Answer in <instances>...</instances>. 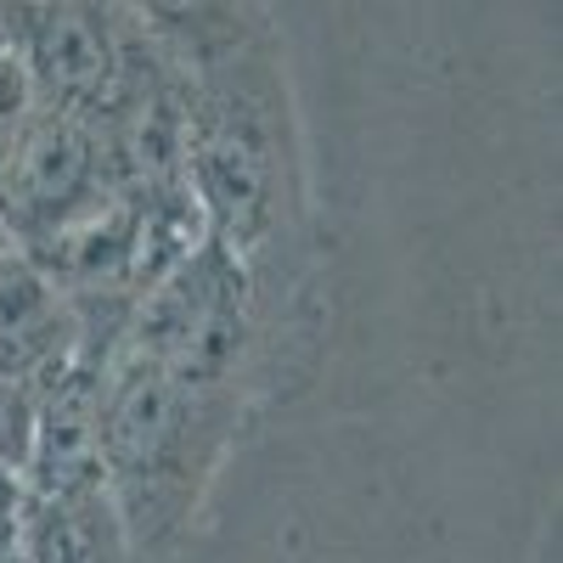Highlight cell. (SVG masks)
<instances>
[{
    "instance_id": "5b68a950",
    "label": "cell",
    "mask_w": 563,
    "mask_h": 563,
    "mask_svg": "<svg viewBox=\"0 0 563 563\" xmlns=\"http://www.w3.org/2000/svg\"><path fill=\"white\" fill-rule=\"evenodd\" d=\"M7 34L40 108H63L90 124H108L119 113L141 45L113 23L108 0H12Z\"/></svg>"
},
{
    "instance_id": "3957f363",
    "label": "cell",
    "mask_w": 563,
    "mask_h": 563,
    "mask_svg": "<svg viewBox=\"0 0 563 563\" xmlns=\"http://www.w3.org/2000/svg\"><path fill=\"white\" fill-rule=\"evenodd\" d=\"M271 305L276 299L254 282V271L203 238L130 305L119 344L186 384L249 395V372L265 344Z\"/></svg>"
},
{
    "instance_id": "30bf717a",
    "label": "cell",
    "mask_w": 563,
    "mask_h": 563,
    "mask_svg": "<svg viewBox=\"0 0 563 563\" xmlns=\"http://www.w3.org/2000/svg\"><path fill=\"white\" fill-rule=\"evenodd\" d=\"M0 563H34V558L23 552V541H18V530H12V536H0Z\"/></svg>"
},
{
    "instance_id": "ba28073f",
    "label": "cell",
    "mask_w": 563,
    "mask_h": 563,
    "mask_svg": "<svg viewBox=\"0 0 563 563\" xmlns=\"http://www.w3.org/2000/svg\"><path fill=\"white\" fill-rule=\"evenodd\" d=\"M141 29L158 34V40H175L180 52H192L198 63L214 57L220 45L238 40V0H130Z\"/></svg>"
},
{
    "instance_id": "8992f818",
    "label": "cell",
    "mask_w": 563,
    "mask_h": 563,
    "mask_svg": "<svg viewBox=\"0 0 563 563\" xmlns=\"http://www.w3.org/2000/svg\"><path fill=\"white\" fill-rule=\"evenodd\" d=\"M79 344H85L79 305L34 260L18 254L0 271V378L40 389L52 372L74 361Z\"/></svg>"
},
{
    "instance_id": "9c48e42d",
    "label": "cell",
    "mask_w": 563,
    "mask_h": 563,
    "mask_svg": "<svg viewBox=\"0 0 563 563\" xmlns=\"http://www.w3.org/2000/svg\"><path fill=\"white\" fill-rule=\"evenodd\" d=\"M29 451H34V389L0 378V462L23 474Z\"/></svg>"
},
{
    "instance_id": "6da1fadb",
    "label": "cell",
    "mask_w": 563,
    "mask_h": 563,
    "mask_svg": "<svg viewBox=\"0 0 563 563\" xmlns=\"http://www.w3.org/2000/svg\"><path fill=\"white\" fill-rule=\"evenodd\" d=\"M249 395L186 384L135 350H113L97 400L102 490L130 536L135 563H175L203 496L238 440Z\"/></svg>"
},
{
    "instance_id": "52a82bcc",
    "label": "cell",
    "mask_w": 563,
    "mask_h": 563,
    "mask_svg": "<svg viewBox=\"0 0 563 563\" xmlns=\"http://www.w3.org/2000/svg\"><path fill=\"white\" fill-rule=\"evenodd\" d=\"M18 541L34 563H135L119 512L97 485L29 496L18 512Z\"/></svg>"
},
{
    "instance_id": "7a4b0ae2",
    "label": "cell",
    "mask_w": 563,
    "mask_h": 563,
    "mask_svg": "<svg viewBox=\"0 0 563 563\" xmlns=\"http://www.w3.org/2000/svg\"><path fill=\"white\" fill-rule=\"evenodd\" d=\"M203 79L186 97V147L180 175L192 192L209 243L238 254L254 282L276 299L282 254L294 243V158H288V113L282 90L265 63L243 52V40L220 45L214 57L198 63Z\"/></svg>"
},
{
    "instance_id": "277c9868",
    "label": "cell",
    "mask_w": 563,
    "mask_h": 563,
    "mask_svg": "<svg viewBox=\"0 0 563 563\" xmlns=\"http://www.w3.org/2000/svg\"><path fill=\"white\" fill-rule=\"evenodd\" d=\"M119 186L124 175L102 124L34 102L0 158V225L18 238V249H34L108 203Z\"/></svg>"
}]
</instances>
